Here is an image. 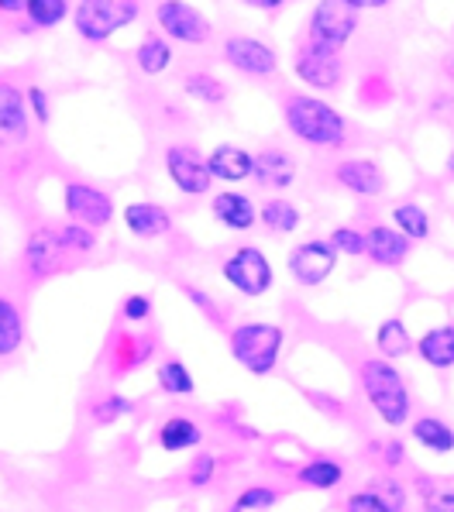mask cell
Listing matches in <instances>:
<instances>
[{
    "label": "cell",
    "mask_w": 454,
    "mask_h": 512,
    "mask_svg": "<svg viewBox=\"0 0 454 512\" xmlns=\"http://www.w3.org/2000/svg\"><path fill=\"white\" fill-rule=\"evenodd\" d=\"M283 124L313 152H341L348 145V117L320 93H289L283 100Z\"/></svg>",
    "instance_id": "1"
},
{
    "label": "cell",
    "mask_w": 454,
    "mask_h": 512,
    "mask_svg": "<svg viewBox=\"0 0 454 512\" xmlns=\"http://www.w3.org/2000/svg\"><path fill=\"white\" fill-rule=\"evenodd\" d=\"M358 385H362L365 403L372 406V413L386 423L389 430H399L413 420V396L406 375L396 368V361L389 358H362L358 365Z\"/></svg>",
    "instance_id": "2"
},
{
    "label": "cell",
    "mask_w": 454,
    "mask_h": 512,
    "mask_svg": "<svg viewBox=\"0 0 454 512\" xmlns=\"http://www.w3.org/2000/svg\"><path fill=\"white\" fill-rule=\"evenodd\" d=\"M227 348H231V358L245 368L248 375L265 378L279 368L283 361V348H286V330L272 320H241V324L231 327L227 334Z\"/></svg>",
    "instance_id": "3"
},
{
    "label": "cell",
    "mask_w": 454,
    "mask_h": 512,
    "mask_svg": "<svg viewBox=\"0 0 454 512\" xmlns=\"http://www.w3.org/2000/svg\"><path fill=\"white\" fill-rule=\"evenodd\" d=\"M142 18V0H76L73 31L86 45H104Z\"/></svg>",
    "instance_id": "4"
},
{
    "label": "cell",
    "mask_w": 454,
    "mask_h": 512,
    "mask_svg": "<svg viewBox=\"0 0 454 512\" xmlns=\"http://www.w3.org/2000/svg\"><path fill=\"white\" fill-rule=\"evenodd\" d=\"M358 28H362V14L344 0H313L307 25H303V38L320 45V49L344 52L351 38L358 35Z\"/></svg>",
    "instance_id": "5"
},
{
    "label": "cell",
    "mask_w": 454,
    "mask_h": 512,
    "mask_svg": "<svg viewBox=\"0 0 454 512\" xmlns=\"http://www.w3.org/2000/svg\"><path fill=\"white\" fill-rule=\"evenodd\" d=\"M221 279L227 289H234L245 299H262L276 286V269H272L269 255L258 244H241V248L227 251L221 262Z\"/></svg>",
    "instance_id": "6"
},
{
    "label": "cell",
    "mask_w": 454,
    "mask_h": 512,
    "mask_svg": "<svg viewBox=\"0 0 454 512\" xmlns=\"http://www.w3.org/2000/svg\"><path fill=\"white\" fill-rule=\"evenodd\" d=\"M162 169H166V179L172 183V189L190 196V200L207 196L210 189H214L207 155H203L193 141H172V145H166V152H162Z\"/></svg>",
    "instance_id": "7"
},
{
    "label": "cell",
    "mask_w": 454,
    "mask_h": 512,
    "mask_svg": "<svg viewBox=\"0 0 454 512\" xmlns=\"http://www.w3.org/2000/svg\"><path fill=\"white\" fill-rule=\"evenodd\" d=\"M293 76L307 86L310 93H320V97H324V93L341 90L344 59H341V52L320 49V45L300 38V42L293 45Z\"/></svg>",
    "instance_id": "8"
},
{
    "label": "cell",
    "mask_w": 454,
    "mask_h": 512,
    "mask_svg": "<svg viewBox=\"0 0 454 512\" xmlns=\"http://www.w3.org/2000/svg\"><path fill=\"white\" fill-rule=\"evenodd\" d=\"M62 214L66 220L93 227V231H104V227H111L117 207L104 186L90 183V179H66L62 183Z\"/></svg>",
    "instance_id": "9"
},
{
    "label": "cell",
    "mask_w": 454,
    "mask_h": 512,
    "mask_svg": "<svg viewBox=\"0 0 454 512\" xmlns=\"http://www.w3.org/2000/svg\"><path fill=\"white\" fill-rule=\"evenodd\" d=\"M155 28H159L172 45H190V49L207 45L210 35H214L210 18L200 7H193L190 0H159V4H155Z\"/></svg>",
    "instance_id": "10"
},
{
    "label": "cell",
    "mask_w": 454,
    "mask_h": 512,
    "mask_svg": "<svg viewBox=\"0 0 454 512\" xmlns=\"http://www.w3.org/2000/svg\"><path fill=\"white\" fill-rule=\"evenodd\" d=\"M338 248L327 238H307L286 251V272L296 286L320 289L338 269Z\"/></svg>",
    "instance_id": "11"
},
{
    "label": "cell",
    "mask_w": 454,
    "mask_h": 512,
    "mask_svg": "<svg viewBox=\"0 0 454 512\" xmlns=\"http://www.w3.org/2000/svg\"><path fill=\"white\" fill-rule=\"evenodd\" d=\"M69 251L62 248L59 238V224H42L28 234L25 248H21V265H25V275L31 282H42L59 275L62 269H69Z\"/></svg>",
    "instance_id": "12"
},
{
    "label": "cell",
    "mask_w": 454,
    "mask_h": 512,
    "mask_svg": "<svg viewBox=\"0 0 454 512\" xmlns=\"http://www.w3.org/2000/svg\"><path fill=\"white\" fill-rule=\"evenodd\" d=\"M221 59L238 76H248V80H269L279 69L276 49L255 35H227L221 42Z\"/></svg>",
    "instance_id": "13"
},
{
    "label": "cell",
    "mask_w": 454,
    "mask_h": 512,
    "mask_svg": "<svg viewBox=\"0 0 454 512\" xmlns=\"http://www.w3.org/2000/svg\"><path fill=\"white\" fill-rule=\"evenodd\" d=\"M31 141V110L14 80L0 76V148H25Z\"/></svg>",
    "instance_id": "14"
},
{
    "label": "cell",
    "mask_w": 454,
    "mask_h": 512,
    "mask_svg": "<svg viewBox=\"0 0 454 512\" xmlns=\"http://www.w3.org/2000/svg\"><path fill=\"white\" fill-rule=\"evenodd\" d=\"M210 217L231 234H248L258 227V203L252 193H241V189L227 186L210 193Z\"/></svg>",
    "instance_id": "15"
},
{
    "label": "cell",
    "mask_w": 454,
    "mask_h": 512,
    "mask_svg": "<svg viewBox=\"0 0 454 512\" xmlns=\"http://www.w3.org/2000/svg\"><path fill=\"white\" fill-rule=\"evenodd\" d=\"M331 176L344 193L362 196V200H372V196L386 193V172H382L379 162L365 159V155H351V159L334 162Z\"/></svg>",
    "instance_id": "16"
},
{
    "label": "cell",
    "mask_w": 454,
    "mask_h": 512,
    "mask_svg": "<svg viewBox=\"0 0 454 512\" xmlns=\"http://www.w3.org/2000/svg\"><path fill=\"white\" fill-rule=\"evenodd\" d=\"M207 165H210V176L214 183L224 186H241L255 176V152L238 141H221L207 152Z\"/></svg>",
    "instance_id": "17"
},
{
    "label": "cell",
    "mask_w": 454,
    "mask_h": 512,
    "mask_svg": "<svg viewBox=\"0 0 454 512\" xmlns=\"http://www.w3.org/2000/svg\"><path fill=\"white\" fill-rule=\"evenodd\" d=\"M413 255V241L393 224H372L365 231V258L375 269H399Z\"/></svg>",
    "instance_id": "18"
},
{
    "label": "cell",
    "mask_w": 454,
    "mask_h": 512,
    "mask_svg": "<svg viewBox=\"0 0 454 512\" xmlns=\"http://www.w3.org/2000/svg\"><path fill=\"white\" fill-rule=\"evenodd\" d=\"M296 176H300V162H296L286 148L265 145L255 152V176L252 179L262 189H269V193H286V189L296 183Z\"/></svg>",
    "instance_id": "19"
},
{
    "label": "cell",
    "mask_w": 454,
    "mask_h": 512,
    "mask_svg": "<svg viewBox=\"0 0 454 512\" xmlns=\"http://www.w3.org/2000/svg\"><path fill=\"white\" fill-rule=\"evenodd\" d=\"M121 224H124V231L138 241L166 238L172 231V210L155 200H131L128 207L121 210Z\"/></svg>",
    "instance_id": "20"
},
{
    "label": "cell",
    "mask_w": 454,
    "mask_h": 512,
    "mask_svg": "<svg viewBox=\"0 0 454 512\" xmlns=\"http://www.w3.org/2000/svg\"><path fill=\"white\" fill-rule=\"evenodd\" d=\"M413 351H417V358L424 361L427 368H434V372H451L454 368V324L427 327L424 334L417 337Z\"/></svg>",
    "instance_id": "21"
},
{
    "label": "cell",
    "mask_w": 454,
    "mask_h": 512,
    "mask_svg": "<svg viewBox=\"0 0 454 512\" xmlns=\"http://www.w3.org/2000/svg\"><path fill=\"white\" fill-rule=\"evenodd\" d=\"M172 59H176V49L162 31H148L142 42L135 45V66L138 73L148 76V80H159L172 69Z\"/></svg>",
    "instance_id": "22"
},
{
    "label": "cell",
    "mask_w": 454,
    "mask_h": 512,
    "mask_svg": "<svg viewBox=\"0 0 454 512\" xmlns=\"http://www.w3.org/2000/svg\"><path fill=\"white\" fill-rule=\"evenodd\" d=\"M344 475H348V468H344L341 458L317 454V458H310L307 464L296 468V485L313 488V492H334L344 482Z\"/></svg>",
    "instance_id": "23"
},
{
    "label": "cell",
    "mask_w": 454,
    "mask_h": 512,
    "mask_svg": "<svg viewBox=\"0 0 454 512\" xmlns=\"http://www.w3.org/2000/svg\"><path fill=\"white\" fill-rule=\"evenodd\" d=\"M303 224V210L296 207L289 196H269L265 203H258V227H265L276 238H289L296 234V227Z\"/></svg>",
    "instance_id": "24"
},
{
    "label": "cell",
    "mask_w": 454,
    "mask_h": 512,
    "mask_svg": "<svg viewBox=\"0 0 454 512\" xmlns=\"http://www.w3.org/2000/svg\"><path fill=\"white\" fill-rule=\"evenodd\" d=\"M155 440H159V447L166 454H186V451H197L203 444V427L197 420H190V416L176 413L162 423L159 433H155Z\"/></svg>",
    "instance_id": "25"
},
{
    "label": "cell",
    "mask_w": 454,
    "mask_h": 512,
    "mask_svg": "<svg viewBox=\"0 0 454 512\" xmlns=\"http://www.w3.org/2000/svg\"><path fill=\"white\" fill-rule=\"evenodd\" d=\"M25 337H28L25 310L7 293H0V361L14 358V354L25 348Z\"/></svg>",
    "instance_id": "26"
},
{
    "label": "cell",
    "mask_w": 454,
    "mask_h": 512,
    "mask_svg": "<svg viewBox=\"0 0 454 512\" xmlns=\"http://www.w3.org/2000/svg\"><path fill=\"white\" fill-rule=\"evenodd\" d=\"M410 440H417L424 451L437 454V458H444V454H454V427L448 420H441V416H417V420H410Z\"/></svg>",
    "instance_id": "27"
},
{
    "label": "cell",
    "mask_w": 454,
    "mask_h": 512,
    "mask_svg": "<svg viewBox=\"0 0 454 512\" xmlns=\"http://www.w3.org/2000/svg\"><path fill=\"white\" fill-rule=\"evenodd\" d=\"M389 220H393L396 231H403L413 244L427 241L430 234H434V220H430L427 207H420L417 200H399L396 207L389 210Z\"/></svg>",
    "instance_id": "28"
},
{
    "label": "cell",
    "mask_w": 454,
    "mask_h": 512,
    "mask_svg": "<svg viewBox=\"0 0 454 512\" xmlns=\"http://www.w3.org/2000/svg\"><path fill=\"white\" fill-rule=\"evenodd\" d=\"M183 93H186V100H193V104L221 107L227 100V83L221 76L207 73V69H193V73L183 76Z\"/></svg>",
    "instance_id": "29"
},
{
    "label": "cell",
    "mask_w": 454,
    "mask_h": 512,
    "mask_svg": "<svg viewBox=\"0 0 454 512\" xmlns=\"http://www.w3.org/2000/svg\"><path fill=\"white\" fill-rule=\"evenodd\" d=\"M413 344H417V341H413L406 320L389 317V320H382V324L375 327V351H379L382 358H389V361L406 358V354L413 351Z\"/></svg>",
    "instance_id": "30"
},
{
    "label": "cell",
    "mask_w": 454,
    "mask_h": 512,
    "mask_svg": "<svg viewBox=\"0 0 454 512\" xmlns=\"http://www.w3.org/2000/svg\"><path fill=\"white\" fill-rule=\"evenodd\" d=\"M155 382H159V392H166L172 399H186L197 392V378L186 368V361L179 358H162L155 365Z\"/></svg>",
    "instance_id": "31"
},
{
    "label": "cell",
    "mask_w": 454,
    "mask_h": 512,
    "mask_svg": "<svg viewBox=\"0 0 454 512\" xmlns=\"http://www.w3.org/2000/svg\"><path fill=\"white\" fill-rule=\"evenodd\" d=\"M21 18L31 31H52L73 18V0H25Z\"/></svg>",
    "instance_id": "32"
},
{
    "label": "cell",
    "mask_w": 454,
    "mask_h": 512,
    "mask_svg": "<svg viewBox=\"0 0 454 512\" xmlns=\"http://www.w3.org/2000/svg\"><path fill=\"white\" fill-rule=\"evenodd\" d=\"M155 351V337H142V334H128L121 337V344H117L114 351V375H128L135 372V368H142L148 358H152Z\"/></svg>",
    "instance_id": "33"
},
{
    "label": "cell",
    "mask_w": 454,
    "mask_h": 512,
    "mask_svg": "<svg viewBox=\"0 0 454 512\" xmlns=\"http://www.w3.org/2000/svg\"><path fill=\"white\" fill-rule=\"evenodd\" d=\"M279 488L272 485H248L234 495V502L227 506V512H269L272 506H279Z\"/></svg>",
    "instance_id": "34"
},
{
    "label": "cell",
    "mask_w": 454,
    "mask_h": 512,
    "mask_svg": "<svg viewBox=\"0 0 454 512\" xmlns=\"http://www.w3.org/2000/svg\"><path fill=\"white\" fill-rule=\"evenodd\" d=\"M135 413V403H131L128 396H121V392H107V396H100L97 403L90 406V420L97 423V427H111V423L124 420V416Z\"/></svg>",
    "instance_id": "35"
},
{
    "label": "cell",
    "mask_w": 454,
    "mask_h": 512,
    "mask_svg": "<svg viewBox=\"0 0 454 512\" xmlns=\"http://www.w3.org/2000/svg\"><path fill=\"white\" fill-rule=\"evenodd\" d=\"M59 238H62V248H66L73 258H83V255H93V251H97V231L86 224H76V220L59 224Z\"/></svg>",
    "instance_id": "36"
},
{
    "label": "cell",
    "mask_w": 454,
    "mask_h": 512,
    "mask_svg": "<svg viewBox=\"0 0 454 512\" xmlns=\"http://www.w3.org/2000/svg\"><path fill=\"white\" fill-rule=\"evenodd\" d=\"M344 512H396L393 502L379 492V488H358L344 499Z\"/></svg>",
    "instance_id": "37"
},
{
    "label": "cell",
    "mask_w": 454,
    "mask_h": 512,
    "mask_svg": "<svg viewBox=\"0 0 454 512\" xmlns=\"http://www.w3.org/2000/svg\"><path fill=\"white\" fill-rule=\"evenodd\" d=\"M338 248V255H348V258H365V231L362 227H351V224H341L331 231L327 238Z\"/></svg>",
    "instance_id": "38"
},
{
    "label": "cell",
    "mask_w": 454,
    "mask_h": 512,
    "mask_svg": "<svg viewBox=\"0 0 454 512\" xmlns=\"http://www.w3.org/2000/svg\"><path fill=\"white\" fill-rule=\"evenodd\" d=\"M420 512H454V482H434L420 492Z\"/></svg>",
    "instance_id": "39"
},
{
    "label": "cell",
    "mask_w": 454,
    "mask_h": 512,
    "mask_svg": "<svg viewBox=\"0 0 454 512\" xmlns=\"http://www.w3.org/2000/svg\"><path fill=\"white\" fill-rule=\"evenodd\" d=\"M217 468H221V461H217L214 454H197L190 468H186V485H190V488H207V485H214Z\"/></svg>",
    "instance_id": "40"
},
{
    "label": "cell",
    "mask_w": 454,
    "mask_h": 512,
    "mask_svg": "<svg viewBox=\"0 0 454 512\" xmlns=\"http://www.w3.org/2000/svg\"><path fill=\"white\" fill-rule=\"evenodd\" d=\"M25 100H28V110H31V121H35V124H49L52 121V100H49V93H45V86L28 83L25 86Z\"/></svg>",
    "instance_id": "41"
},
{
    "label": "cell",
    "mask_w": 454,
    "mask_h": 512,
    "mask_svg": "<svg viewBox=\"0 0 454 512\" xmlns=\"http://www.w3.org/2000/svg\"><path fill=\"white\" fill-rule=\"evenodd\" d=\"M152 296L148 293H131V296H124V303H121V317L128 320V324H145V320H152Z\"/></svg>",
    "instance_id": "42"
},
{
    "label": "cell",
    "mask_w": 454,
    "mask_h": 512,
    "mask_svg": "<svg viewBox=\"0 0 454 512\" xmlns=\"http://www.w3.org/2000/svg\"><path fill=\"white\" fill-rule=\"evenodd\" d=\"M372 488H379V492L396 506V512H406V485L403 482H396L393 475H382V478H372Z\"/></svg>",
    "instance_id": "43"
},
{
    "label": "cell",
    "mask_w": 454,
    "mask_h": 512,
    "mask_svg": "<svg viewBox=\"0 0 454 512\" xmlns=\"http://www.w3.org/2000/svg\"><path fill=\"white\" fill-rule=\"evenodd\" d=\"M379 461H382V468H389V471L403 468L406 444H403V440H386V444H379Z\"/></svg>",
    "instance_id": "44"
},
{
    "label": "cell",
    "mask_w": 454,
    "mask_h": 512,
    "mask_svg": "<svg viewBox=\"0 0 454 512\" xmlns=\"http://www.w3.org/2000/svg\"><path fill=\"white\" fill-rule=\"evenodd\" d=\"M241 7H248V11H258V14H276L283 11L289 0H238Z\"/></svg>",
    "instance_id": "45"
},
{
    "label": "cell",
    "mask_w": 454,
    "mask_h": 512,
    "mask_svg": "<svg viewBox=\"0 0 454 512\" xmlns=\"http://www.w3.org/2000/svg\"><path fill=\"white\" fill-rule=\"evenodd\" d=\"M183 293H186V299H193V306H197V310H203V313L214 310V299L203 293L200 286H183Z\"/></svg>",
    "instance_id": "46"
},
{
    "label": "cell",
    "mask_w": 454,
    "mask_h": 512,
    "mask_svg": "<svg viewBox=\"0 0 454 512\" xmlns=\"http://www.w3.org/2000/svg\"><path fill=\"white\" fill-rule=\"evenodd\" d=\"M348 7H355L358 14H365V11H386V7H393L396 0H344Z\"/></svg>",
    "instance_id": "47"
},
{
    "label": "cell",
    "mask_w": 454,
    "mask_h": 512,
    "mask_svg": "<svg viewBox=\"0 0 454 512\" xmlns=\"http://www.w3.org/2000/svg\"><path fill=\"white\" fill-rule=\"evenodd\" d=\"M25 14V0H0V18H21Z\"/></svg>",
    "instance_id": "48"
},
{
    "label": "cell",
    "mask_w": 454,
    "mask_h": 512,
    "mask_svg": "<svg viewBox=\"0 0 454 512\" xmlns=\"http://www.w3.org/2000/svg\"><path fill=\"white\" fill-rule=\"evenodd\" d=\"M444 172H448V179H454V152L448 155V165H444Z\"/></svg>",
    "instance_id": "49"
}]
</instances>
